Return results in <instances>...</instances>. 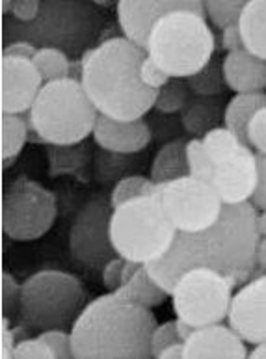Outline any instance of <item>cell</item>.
Instances as JSON below:
<instances>
[{
  "mask_svg": "<svg viewBox=\"0 0 266 359\" xmlns=\"http://www.w3.org/2000/svg\"><path fill=\"white\" fill-rule=\"evenodd\" d=\"M257 209L248 203L224 205L222 216L208 229L177 233L170 252L145 264L149 273L171 296L177 279L190 269L207 266L227 276L234 287L250 281L255 272Z\"/></svg>",
  "mask_w": 266,
  "mask_h": 359,
  "instance_id": "6da1fadb",
  "label": "cell"
},
{
  "mask_svg": "<svg viewBox=\"0 0 266 359\" xmlns=\"http://www.w3.org/2000/svg\"><path fill=\"white\" fill-rule=\"evenodd\" d=\"M157 316L123 287L86 304L71 327L75 359H147Z\"/></svg>",
  "mask_w": 266,
  "mask_h": 359,
  "instance_id": "7a4b0ae2",
  "label": "cell"
},
{
  "mask_svg": "<svg viewBox=\"0 0 266 359\" xmlns=\"http://www.w3.org/2000/svg\"><path fill=\"white\" fill-rule=\"evenodd\" d=\"M147 53L127 36L102 41L80 60V82L101 116L133 121L151 112L157 90L145 86L140 67Z\"/></svg>",
  "mask_w": 266,
  "mask_h": 359,
  "instance_id": "3957f363",
  "label": "cell"
},
{
  "mask_svg": "<svg viewBox=\"0 0 266 359\" xmlns=\"http://www.w3.org/2000/svg\"><path fill=\"white\" fill-rule=\"evenodd\" d=\"M99 116L80 79L45 82L27 112L30 140L73 147L93 135Z\"/></svg>",
  "mask_w": 266,
  "mask_h": 359,
  "instance_id": "277c9868",
  "label": "cell"
},
{
  "mask_svg": "<svg viewBox=\"0 0 266 359\" xmlns=\"http://www.w3.org/2000/svg\"><path fill=\"white\" fill-rule=\"evenodd\" d=\"M145 53L171 79H188L214 58L216 36L207 17L179 10L154 22Z\"/></svg>",
  "mask_w": 266,
  "mask_h": 359,
  "instance_id": "5b68a950",
  "label": "cell"
},
{
  "mask_svg": "<svg viewBox=\"0 0 266 359\" xmlns=\"http://www.w3.org/2000/svg\"><path fill=\"white\" fill-rule=\"evenodd\" d=\"M179 231L166 215L159 190L112 210L110 238L117 255L149 264L170 252Z\"/></svg>",
  "mask_w": 266,
  "mask_h": 359,
  "instance_id": "8992f818",
  "label": "cell"
},
{
  "mask_svg": "<svg viewBox=\"0 0 266 359\" xmlns=\"http://www.w3.org/2000/svg\"><path fill=\"white\" fill-rule=\"evenodd\" d=\"M84 307V285L73 273L41 270L22 283L19 315L28 327L69 330Z\"/></svg>",
  "mask_w": 266,
  "mask_h": 359,
  "instance_id": "52a82bcc",
  "label": "cell"
},
{
  "mask_svg": "<svg viewBox=\"0 0 266 359\" xmlns=\"http://www.w3.org/2000/svg\"><path fill=\"white\" fill-rule=\"evenodd\" d=\"M234 283L227 276L207 266L190 269L177 279L171 290V306L177 318L194 327L227 320Z\"/></svg>",
  "mask_w": 266,
  "mask_h": 359,
  "instance_id": "ba28073f",
  "label": "cell"
},
{
  "mask_svg": "<svg viewBox=\"0 0 266 359\" xmlns=\"http://www.w3.org/2000/svg\"><path fill=\"white\" fill-rule=\"evenodd\" d=\"M58 216L51 190L28 177L8 184L2 199V231L11 241L30 242L47 235Z\"/></svg>",
  "mask_w": 266,
  "mask_h": 359,
  "instance_id": "9c48e42d",
  "label": "cell"
},
{
  "mask_svg": "<svg viewBox=\"0 0 266 359\" xmlns=\"http://www.w3.org/2000/svg\"><path fill=\"white\" fill-rule=\"evenodd\" d=\"M166 215L179 233H197L218 222L224 201L208 181L185 175L159 184Z\"/></svg>",
  "mask_w": 266,
  "mask_h": 359,
  "instance_id": "30bf717a",
  "label": "cell"
},
{
  "mask_svg": "<svg viewBox=\"0 0 266 359\" xmlns=\"http://www.w3.org/2000/svg\"><path fill=\"white\" fill-rule=\"evenodd\" d=\"M112 210V205L91 199L77 212L69 229V250L79 263L102 270L117 255L110 238Z\"/></svg>",
  "mask_w": 266,
  "mask_h": 359,
  "instance_id": "8fae6325",
  "label": "cell"
},
{
  "mask_svg": "<svg viewBox=\"0 0 266 359\" xmlns=\"http://www.w3.org/2000/svg\"><path fill=\"white\" fill-rule=\"evenodd\" d=\"M41 73L32 58L8 56L0 60V110L2 114H27L41 91Z\"/></svg>",
  "mask_w": 266,
  "mask_h": 359,
  "instance_id": "7c38bea8",
  "label": "cell"
},
{
  "mask_svg": "<svg viewBox=\"0 0 266 359\" xmlns=\"http://www.w3.org/2000/svg\"><path fill=\"white\" fill-rule=\"evenodd\" d=\"M116 8L123 36L144 48L154 22L168 13L190 10L205 15L203 0H119Z\"/></svg>",
  "mask_w": 266,
  "mask_h": 359,
  "instance_id": "4fadbf2b",
  "label": "cell"
},
{
  "mask_svg": "<svg viewBox=\"0 0 266 359\" xmlns=\"http://www.w3.org/2000/svg\"><path fill=\"white\" fill-rule=\"evenodd\" d=\"M227 324L248 344L266 341V276L240 285L229 307Z\"/></svg>",
  "mask_w": 266,
  "mask_h": 359,
  "instance_id": "5bb4252c",
  "label": "cell"
},
{
  "mask_svg": "<svg viewBox=\"0 0 266 359\" xmlns=\"http://www.w3.org/2000/svg\"><path fill=\"white\" fill-rule=\"evenodd\" d=\"M259 182L257 153L246 145L234 156L220 162L214 168L211 184L218 192L224 205L248 203L253 198Z\"/></svg>",
  "mask_w": 266,
  "mask_h": 359,
  "instance_id": "9a60e30c",
  "label": "cell"
},
{
  "mask_svg": "<svg viewBox=\"0 0 266 359\" xmlns=\"http://www.w3.org/2000/svg\"><path fill=\"white\" fill-rule=\"evenodd\" d=\"M199 358H250L248 343L224 322L196 327L190 337L185 341V359Z\"/></svg>",
  "mask_w": 266,
  "mask_h": 359,
  "instance_id": "2e32d148",
  "label": "cell"
},
{
  "mask_svg": "<svg viewBox=\"0 0 266 359\" xmlns=\"http://www.w3.org/2000/svg\"><path fill=\"white\" fill-rule=\"evenodd\" d=\"M91 136L95 140V144L108 153L134 155V153L144 151L151 144L153 133L144 118L121 121V119L108 118V116H99Z\"/></svg>",
  "mask_w": 266,
  "mask_h": 359,
  "instance_id": "e0dca14e",
  "label": "cell"
},
{
  "mask_svg": "<svg viewBox=\"0 0 266 359\" xmlns=\"http://www.w3.org/2000/svg\"><path fill=\"white\" fill-rule=\"evenodd\" d=\"M225 86L234 93L266 91V60L246 48L227 53L222 62Z\"/></svg>",
  "mask_w": 266,
  "mask_h": 359,
  "instance_id": "ac0fdd59",
  "label": "cell"
},
{
  "mask_svg": "<svg viewBox=\"0 0 266 359\" xmlns=\"http://www.w3.org/2000/svg\"><path fill=\"white\" fill-rule=\"evenodd\" d=\"M244 48L266 60V0H250L239 17Z\"/></svg>",
  "mask_w": 266,
  "mask_h": 359,
  "instance_id": "d6986e66",
  "label": "cell"
},
{
  "mask_svg": "<svg viewBox=\"0 0 266 359\" xmlns=\"http://www.w3.org/2000/svg\"><path fill=\"white\" fill-rule=\"evenodd\" d=\"M188 175V161H187V140H173L168 142L159 149L154 156L151 175L157 184L173 181V179Z\"/></svg>",
  "mask_w": 266,
  "mask_h": 359,
  "instance_id": "ffe728a7",
  "label": "cell"
},
{
  "mask_svg": "<svg viewBox=\"0 0 266 359\" xmlns=\"http://www.w3.org/2000/svg\"><path fill=\"white\" fill-rule=\"evenodd\" d=\"M30 140V125L27 114H2L0 118V151L2 168H8L21 155L22 147Z\"/></svg>",
  "mask_w": 266,
  "mask_h": 359,
  "instance_id": "44dd1931",
  "label": "cell"
},
{
  "mask_svg": "<svg viewBox=\"0 0 266 359\" xmlns=\"http://www.w3.org/2000/svg\"><path fill=\"white\" fill-rule=\"evenodd\" d=\"M266 107V91L234 93L224 112V125L246 142V129L257 110ZM248 144V142H246Z\"/></svg>",
  "mask_w": 266,
  "mask_h": 359,
  "instance_id": "7402d4cb",
  "label": "cell"
},
{
  "mask_svg": "<svg viewBox=\"0 0 266 359\" xmlns=\"http://www.w3.org/2000/svg\"><path fill=\"white\" fill-rule=\"evenodd\" d=\"M121 287L125 289L128 298H133L136 304L147 307V309H154V307L162 306L170 298V292L164 287H160L159 281L151 276L145 264L136 272V276L127 285H121Z\"/></svg>",
  "mask_w": 266,
  "mask_h": 359,
  "instance_id": "603a6c76",
  "label": "cell"
},
{
  "mask_svg": "<svg viewBox=\"0 0 266 359\" xmlns=\"http://www.w3.org/2000/svg\"><path fill=\"white\" fill-rule=\"evenodd\" d=\"M203 147L207 151V155L213 158L214 164L227 161L231 156H234L242 147H246L244 140H240L239 136L234 135L233 130L227 127H213L207 130L201 138Z\"/></svg>",
  "mask_w": 266,
  "mask_h": 359,
  "instance_id": "cb8c5ba5",
  "label": "cell"
},
{
  "mask_svg": "<svg viewBox=\"0 0 266 359\" xmlns=\"http://www.w3.org/2000/svg\"><path fill=\"white\" fill-rule=\"evenodd\" d=\"M34 64L41 73L43 81L53 82L62 81L71 75V62L60 48L56 47H41L34 54Z\"/></svg>",
  "mask_w": 266,
  "mask_h": 359,
  "instance_id": "d4e9b609",
  "label": "cell"
},
{
  "mask_svg": "<svg viewBox=\"0 0 266 359\" xmlns=\"http://www.w3.org/2000/svg\"><path fill=\"white\" fill-rule=\"evenodd\" d=\"M159 190V184L151 177H144V175H128L116 182L112 194H110V205L112 209L119 207V205L127 203L131 199L142 198V196H149Z\"/></svg>",
  "mask_w": 266,
  "mask_h": 359,
  "instance_id": "484cf974",
  "label": "cell"
},
{
  "mask_svg": "<svg viewBox=\"0 0 266 359\" xmlns=\"http://www.w3.org/2000/svg\"><path fill=\"white\" fill-rule=\"evenodd\" d=\"M190 91L187 79H170V82L157 93L154 110H159L160 114L182 112V108L190 101Z\"/></svg>",
  "mask_w": 266,
  "mask_h": 359,
  "instance_id": "4316f807",
  "label": "cell"
},
{
  "mask_svg": "<svg viewBox=\"0 0 266 359\" xmlns=\"http://www.w3.org/2000/svg\"><path fill=\"white\" fill-rule=\"evenodd\" d=\"M190 90L199 97L218 95L224 88V67L216 60H211L201 71L187 79Z\"/></svg>",
  "mask_w": 266,
  "mask_h": 359,
  "instance_id": "83f0119b",
  "label": "cell"
},
{
  "mask_svg": "<svg viewBox=\"0 0 266 359\" xmlns=\"http://www.w3.org/2000/svg\"><path fill=\"white\" fill-rule=\"evenodd\" d=\"M250 0H203L205 15L220 30L227 25L239 22V17Z\"/></svg>",
  "mask_w": 266,
  "mask_h": 359,
  "instance_id": "f1b7e54d",
  "label": "cell"
},
{
  "mask_svg": "<svg viewBox=\"0 0 266 359\" xmlns=\"http://www.w3.org/2000/svg\"><path fill=\"white\" fill-rule=\"evenodd\" d=\"M187 161L188 175L211 182L216 164H214L213 158L207 155V151L203 147L201 138L187 140Z\"/></svg>",
  "mask_w": 266,
  "mask_h": 359,
  "instance_id": "f546056e",
  "label": "cell"
},
{
  "mask_svg": "<svg viewBox=\"0 0 266 359\" xmlns=\"http://www.w3.org/2000/svg\"><path fill=\"white\" fill-rule=\"evenodd\" d=\"M213 110L208 104L203 101H188V104L182 108V123L187 127V130L197 135V133H207L208 125L213 123Z\"/></svg>",
  "mask_w": 266,
  "mask_h": 359,
  "instance_id": "4dcf8cb0",
  "label": "cell"
},
{
  "mask_svg": "<svg viewBox=\"0 0 266 359\" xmlns=\"http://www.w3.org/2000/svg\"><path fill=\"white\" fill-rule=\"evenodd\" d=\"M39 339L51 348L54 359H75L71 332H65V330H45V332L39 333Z\"/></svg>",
  "mask_w": 266,
  "mask_h": 359,
  "instance_id": "1f68e13d",
  "label": "cell"
},
{
  "mask_svg": "<svg viewBox=\"0 0 266 359\" xmlns=\"http://www.w3.org/2000/svg\"><path fill=\"white\" fill-rule=\"evenodd\" d=\"M246 142L257 155H266V107L253 114L246 129Z\"/></svg>",
  "mask_w": 266,
  "mask_h": 359,
  "instance_id": "d6a6232c",
  "label": "cell"
},
{
  "mask_svg": "<svg viewBox=\"0 0 266 359\" xmlns=\"http://www.w3.org/2000/svg\"><path fill=\"white\" fill-rule=\"evenodd\" d=\"M21 290L22 285H19V281L10 272L2 273V316H11L19 313Z\"/></svg>",
  "mask_w": 266,
  "mask_h": 359,
  "instance_id": "836d02e7",
  "label": "cell"
},
{
  "mask_svg": "<svg viewBox=\"0 0 266 359\" xmlns=\"http://www.w3.org/2000/svg\"><path fill=\"white\" fill-rule=\"evenodd\" d=\"M175 343H182L181 337H179V332H177L175 320L160 324L151 333V358H159L162 350Z\"/></svg>",
  "mask_w": 266,
  "mask_h": 359,
  "instance_id": "e575fe53",
  "label": "cell"
},
{
  "mask_svg": "<svg viewBox=\"0 0 266 359\" xmlns=\"http://www.w3.org/2000/svg\"><path fill=\"white\" fill-rule=\"evenodd\" d=\"M13 359H54V355L38 335V337L21 339L13 350Z\"/></svg>",
  "mask_w": 266,
  "mask_h": 359,
  "instance_id": "d590c367",
  "label": "cell"
},
{
  "mask_svg": "<svg viewBox=\"0 0 266 359\" xmlns=\"http://www.w3.org/2000/svg\"><path fill=\"white\" fill-rule=\"evenodd\" d=\"M140 76H142V81H144L145 86H149L151 90H157V91H159L162 86H166L171 79V76L168 75V73H166V71L162 69L157 62H153L149 56H145V60L142 62Z\"/></svg>",
  "mask_w": 266,
  "mask_h": 359,
  "instance_id": "8d00e7d4",
  "label": "cell"
},
{
  "mask_svg": "<svg viewBox=\"0 0 266 359\" xmlns=\"http://www.w3.org/2000/svg\"><path fill=\"white\" fill-rule=\"evenodd\" d=\"M123 263L125 259L121 255H116L114 259H110L101 270L102 285L107 287L108 290H117L121 287V276H123Z\"/></svg>",
  "mask_w": 266,
  "mask_h": 359,
  "instance_id": "74e56055",
  "label": "cell"
},
{
  "mask_svg": "<svg viewBox=\"0 0 266 359\" xmlns=\"http://www.w3.org/2000/svg\"><path fill=\"white\" fill-rule=\"evenodd\" d=\"M17 332L10 327V316H2V327H0V358L13 359V350L17 346Z\"/></svg>",
  "mask_w": 266,
  "mask_h": 359,
  "instance_id": "f35d334b",
  "label": "cell"
},
{
  "mask_svg": "<svg viewBox=\"0 0 266 359\" xmlns=\"http://www.w3.org/2000/svg\"><path fill=\"white\" fill-rule=\"evenodd\" d=\"M39 0H15L11 6V15L21 22H32L39 15Z\"/></svg>",
  "mask_w": 266,
  "mask_h": 359,
  "instance_id": "ab89813d",
  "label": "cell"
},
{
  "mask_svg": "<svg viewBox=\"0 0 266 359\" xmlns=\"http://www.w3.org/2000/svg\"><path fill=\"white\" fill-rule=\"evenodd\" d=\"M220 45H222L225 53H234V50L244 48V39H242V34H240L239 22H233V25H227L225 28H222Z\"/></svg>",
  "mask_w": 266,
  "mask_h": 359,
  "instance_id": "60d3db41",
  "label": "cell"
},
{
  "mask_svg": "<svg viewBox=\"0 0 266 359\" xmlns=\"http://www.w3.org/2000/svg\"><path fill=\"white\" fill-rule=\"evenodd\" d=\"M257 166H259V182L257 190L251 198V203L255 209H266V155H257Z\"/></svg>",
  "mask_w": 266,
  "mask_h": 359,
  "instance_id": "b9f144b4",
  "label": "cell"
},
{
  "mask_svg": "<svg viewBox=\"0 0 266 359\" xmlns=\"http://www.w3.org/2000/svg\"><path fill=\"white\" fill-rule=\"evenodd\" d=\"M38 48L34 47L32 43L28 41H15V43L6 45L2 54H8V56H25V58H34Z\"/></svg>",
  "mask_w": 266,
  "mask_h": 359,
  "instance_id": "7bdbcfd3",
  "label": "cell"
},
{
  "mask_svg": "<svg viewBox=\"0 0 266 359\" xmlns=\"http://www.w3.org/2000/svg\"><path fill=\"white\" fill-rule=\"evenodd\" d=\"M257 276H266V236H259V242H257L253 278H257Z\"/></svg>",
  "mask_w": 266,
  "mask_h": 359,
  "instance_id": "ee69618b",
  "label": "cell"
},
{
  "mask_svg": "<svg viewBox=\"0 0 266 359\" xmlns=\"http://www.w3.org/2000/svg\"><path fill=\"white\" fill-rule=\"evenodd\" d=\"M157 359H185V343L170 344L168 348L160 352Z\"/></svg>",
  "mask_w": 266,
  "mask_h": 359,
  "instance_id": "f6af8a7d",
  "label": "cell"
},
{
  "mask_svg": "<svg viewBox=\"0 0 266 359\" xmlns=\"http://www.w3.org/2000/svg\"><path fill=\"white\" fill-rule=\"evenodd\" d=\"M144 264L142 263H136V261H128V259H125V263H123V276H121V283L127 285L131 279L136 276V272H138L140 269H142Z\"/></svg>",
  "mask_w": 266,
  "mask_h": 359,
  "instance_id": "bcb514c9",
  "label": "cell"
},
{
  "mask_svg": "<svg viewBox=\"0 0 266 359\" xmlns=\"http://www.w3.org/2000/svg\"><path fill=\"white\" fill-rule=\"evenodd\" d=\"M175 324H177V332H179V337H181L182 343H185V341L190 337L192 333H194V330H196V327L192 326L190 322L182 320V318H177Z\"/></svg>",
  "mask_w": 266,
  "mask_h": 359,
  "instance_id": "7dc6e473",
  "label": "cell"
},
{
  "mask_svg": "<svg viewBox=\"0 0 266 359\" xmlns=\"http://www.w3.org/2000/svg\"><path fill=\"white\" fill-rule=\"evenodd\" d=\"M255 224H257V233L259 236H266V209H257V218H255Z\"/></svg>",
  "mask_w": 266,
  "mask_h": 359,
  "instance_id": "c3c4849f",
  "label": "cell"
},
{
  "mask_svg": "<svg viewBox=\"0 0 266 359\" xmlns=\"http://www.w3.org/2000/svg\"><path fill=\"white\" fill-rule=\"evenodd\" d=\"M250 358L266 359V341H265V343L255 344V348L250 350Z\"/></svg>",
  "mask_w": 266,
  "mask_h": 359,
  "instance_id": "681fc988",
  "label": "cell"
},
{
  "mask_svg": "<svg viewBox=\"0 0 266 359\" xmlns=\"http://www.w3.org/2000/svg\"><path fill=\"white\" fill-rule=\"evenodd\" d=\"M97 6H102V8H112V6H117L119 0H93Z\"/></svg>",
  "mask_w": 266,
  "mask_h": 359,
  "instance_id": "f907efd6",
  "label": "cell"
},
{
  "mask_svg": "<svg viewBox=\"0 0 266 359\" xmlns=\"http://www.w3.org/2000/svg\"><path fill=\"white\" fill-rule=\"evenodd\" d=\"M13 2L15 0H2V13H8V11H11V6H13Z\"/></svg>",
  "mask_w": 266,
  "mask_h": 359,
  "instance_id": "816d5d0a",
  "label": "cell"
}]
</instances>
